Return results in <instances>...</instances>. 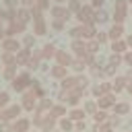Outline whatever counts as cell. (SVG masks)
Segmentation results:
<instances>
[{
    "instance_id": "cell-1",
    "label": "cell",
    "mask_w": 132,
    "mask_h": 132,
    "mask_svg": "<svg viewBox=\"0 0 132 132\" xmlns=\"http://www.w3.org/2000/svg\"><path fill=\"white\" fill-rule=\"evenodd\" d=\"M95 35H97L95 25H76V27L70 29V37L72 39H85V41H89V39H95Z\"/></svg>"
},
{
    "instance_id": "cell-2",
    "label": "cell",
    "mask_w": 132,
    "mask_h": 132,
    "mask_svg": "<svg viewBox=\"0 0 132 132\" xmlns=\"http://www.w3.org/2000/svg\"><path fill=\"white\" fill-rule=\"evenodd\" d=\"M74 16L78 19V25H95V8L91 4H82V8Z\"/></svg>"
},
{
    "instance_id": "cell-3",
    "label": "cell",
    "mask_w": 132,
    "mask_h": 132,
    "mask_svg": "<svg viewBox=\"0 0 132 132\" xmlns=\"http://www.w3.org/2000/svg\"><path fill=\"white\" fill-rule=\"evenodd\" d=\"M113 23L118 25H124V21L128 19V0H116V6H113Z\"/></svg>"
},
{
    "instance_id": "cell-4",
    "label": "cell",
    "mask_w": 132,
    "mask_h": 132,
    "mask_svg": "<svg viewBox=\"0 0 132 132\" xmlns=\"http://www.w3.org/2000/svg\"><path fill=\"white\" fill-rule=\"evenodd\" d=\"M50 14H52L56 21H64V23H66L70 16H74V14H72V12L64 6V4H54V6L50 8Z\"/></svg>"
},
{
    "instance_id": "cell-5",
    "label": "cell",
    "mask_w": 132,
    "mask_h": 132,
    "mask_svg": "<svg viewBox=\"0 0 132 132\" xmlns=\"http://www.w3.org/2000/svg\"><path fill=\"white\" fill-rule=\"evenodd\" d=\"M31 76H29V72H19L16 76H14V80H12V89L14 91H25L27 87H31Z\"/></svg>"
},
{
    "instance_id": "cell-6",
    "label": "cell",
    "mask_w": 132,
    "mask_h": 132,
    "mask_svg": "<svg viewBox=\"0 0 132 132\" xmlns=\"http://www.w3.org/2000/svg\"><path fill=\"white\" fill-rule=\"evenodd\" d=\"M70 50L74 52V56H76L78 60H85V56L89 54V52H87V41H85V39H72Z\"/></svg>"
},
{
    "instance_id": "cell-7",
    "label": "cell",
    "mask_w": 132,
    "mask_h": 132,
    "mask_svg": "<svg viewBox=\"0 0 132 132\" xmlns=\"http://www.w3.org/2000/svg\"><path fill=\"white\" fill-rule=\"evenodd\" d=\"M124 35H126V29H124V25H118V23H113V25L107 29V37H109V41L124 39Z\"/></svg>"
},
{
    "instance_id": "cell-8",
    "label": "cell",
    "mask_w": 132,
    "mask_h": 132,
    "mask_svg": "<svg viewBox=\"0 0 132 132\" xmlns=\"http://www.w3.org/2000/svg\"><path fill=\"white\" fill-rule=\"evenodd\" d=\"M2 50L8 52V54H16V52H21L23 47H21L19 39H14V37H6V39L2 41Z\"/></svg>"
},
{
    "instance_id": "cell-9",
    "label": "cell",
    "mask_w": 132,
    "mask_h": 132,
    "mask_svg": "<svg viewBox=\"0 0 132 132\" xmlns=\"http://www.w3.org/2000/svg\"><path fill=\"white\" fill-rule=\"evenodd\" d=\"M25 27H27V25H23V23H21V21H16V19H12V21H8V27H6V31H4V33H6L8 37H14V33H23V31H25Z\"/></svg>"
},
{
    "instance_id": "cell-10",
    "label": "cell",
    "mask_w": 132,
    "mask_h": 132,
    "mask_svg": "<svg viewBox=\"0 0 132 132\" xmlns=\"http://www.w3.org/2000/svg\"><path fill=\"white\" fill-rule=\"evenodd\" d=\"M113 105H116V95L113 93H107V95H103V97H99L97 99V107L99 109H113Z\"/></svg>"
},
{
    "instance_id": "cell-11",
    "label": "cell",
    "mask_w": 132,
    "mask_h": 132,
    "mask_svg": "<svg viewBox=\"0 0 132 132\" xmlns=\"http://www.w3.org/2000/svg\"><path fill=\"white\" fill-rule=\"evenodd\" d=\"M72 60H74L72 54H68V52H64V50H58V54H56V62H58L60 66H66V68H68V66L72 64Z\"/></svg>"
},
{
    "instance_id": "cell-12",
    "label": "cell",
    "mask_w": 132,
    "mask_h": 132,
    "mask_svg": "<svg viewBox=\"0 0 132 132\" xmlns=\"http://www.w3.org/2000/svg\"><path fill=\"white\" fill-rule=\"evenodd\" d=\"M126 52H128V43H126V39H118V41H111V54L124 56Z\"/></svg>"
},
{
    "instance_id": "cell-13",
    "label": "cell",
    "mask_w": 132,
    "mask_h": 132,
    "mask_svg": "<svg viewBox=\"0 0 132 132\" xmlns=\"http://www.w3.org/2000/svg\"><path fill=\"white\" fill-rule=\"evenodd\" d=\"M107 93H111V85L109 82H97L95 87H93V95L99 99V97H103V95H107Z\"/></svg>"
},
{
    "instance_id": "cell-14",
    "label": "cell",
    "mask_w": 132,
    "mask_h": 132,
    "mask_svg": "<svg viewBox=\"0 0 132 132\" xmlns=\"http://www.w3.org/2000/svg\"><path fill=\"white\" fill-rule=\"evenodd\" d=\"M21 105H10V107H6L4 111H2V120H14V118H19V113H21Z\"/></svg>"
},
{
    "instance_id": "cell-15",
    "label": "cell",
    "mask_w": 132,
    "mask_h": 132,
    "mask_svg": "<svg viewBox=\"0 0 132 132\" xmlns=\"http://www.w3.org/2000/svg\"><path fill=\"white\" fill-rule=\"evenodd\" d=\"M31 16H33L31 8H23V6H19V8H16V21H21L23 25H27V23L31 21Z\"/></svg>"
},
{
    "instance_id": "cell-16",
    "label": "cell",
    "mask_w": 132,
    "mask_h": 132,
    "mask_svg": "<svg viewBox=\"0 0 132 132\" xmlns=\"http://www.w3.org/2000/svg\"><path fill=\"white\" fill-rule=\"evenodd\" d=\"M126 85H128V78H126V76H116L113 82H111V93L126 91Z\"/></svg>"
},
{
    "instance_id": "cell-17",
    "label": "cell",
    "mask_w": 132,
    "mask_h": 132,
    "mask_svg": "<svg viewBox=\"0 0 132 132\" xmlns=\"http://www.w3.org/2000/svg\"><path fill=\"white\" fill-rule=\"evenodd\" d=\"M35 101H37V97H35L33 93H25V95H23V103H21V107L31 111V109L35 107Z\"/></svg>"
},
{
    "instance_id": "cell-18",
    "label": "cell",
    "mask_w": 132,
    "mask_h": 132,
    "mask_svg": "<svg viewBox=\"0 0 132 132\" xmlns=\"http://www.w3.org/2000/svg\"><path fill=\"white\" fill-rule=\"evenodd\" d=\"M50 74H52L54 78H60V80H64V78H66V74H68V70H66V66H60V64H56V66H52Z\"/></svg>"
},
{
    "instance_id": "cell-19",
    "label": "cell",
    "mask_w": 132,
    "mask_h": 132,
    "mask_svg": "<svg viewBox=\"0 0 132 132\" xmlns=\"http://www.w3.org/2000/svg\"><path fill=\"white\" fill-rule=\"evenodd\" d=\"M130 111H132V107H130L126 101H120V103L113 105V113H116V116H128Z\"/></svg>"
},
{
    "instance_id": "cell-20",
    "label": "cell",
    "mask_w": 132,
    "mask_h": 132,
    "mask_svg": "<svg viewBox=\"0 0 132 132\" xmlns=\"http://www.w3.org/2000/svg\"><path fill=\"white\" fill-rule=\"evenodd\" d=\"M56 54H58V47H56L54 43H45V45H43V52H41L43 58L50 60V58H56Z\"/></svg>"
},
{
    "instance_id": "cell-21",
    "label": "cell",
    "mask_w": 132,
    "mask_h": 132,
    "mask_svg": "<svg viewBox=\"0 0 132 132\" xmlns=\"http://www.w3.org/2000/svg\"><path fill=\"white\" fill-rule=\"evenodd\" d=\"M85 116H87V113H85V109H78V107H72V109H70V113H68V118H70L72 122H82V120H85Z\"/></svg>"
},
{
    "instance_id": "cell-22",
    "label": "cell",
    "mask_w": 132,
    "mask_h": 132,
    "mask_svg": "<svg viewBox=\"0 0 132 132\" xmlns=\"http://www.w3.org/2000/svg\"><path fill=\"white\" fill-rule=\"evenodd\" d=\"M12 130H14V132H27V130H29V120H25V118L16 120L14 126H12Z\"/></svg>"
},
{
    "instance_id": "cell-23",
    "label": "cell",
    "mask_w": 132,
    "mask_h": 132,
    "mask_svg": "<svg viewBox=\"0 0 132 132\" xmlns=\"http://www.w3.org/2000/svg\"><path fill=\"white\" fill-rule=\"evenodd\" d=\"M109 21V12L107 10H103V8H99V10H95V23H107Z\"/></svg>"
},
{
    "instance_id": "cell-24",
    "label": "cell",
    "mask_w": 132,
    "mask_h": 132,
    "mask_svg": "<svg viewBox=\"0 0 132 132\" xmlns=\"http://www.w3.org/2000/svg\"><path fill=\"white\" fill-rule=\"evenodd\" d=\"M93 120H95V124H103V122H107V111H105V109H97V111L93 113Z\"/></svg>"
},
{
    "instance_id": "cell-25",
    "label": "cell",
    "mask_w": 132,
    "mask_h": 132,
    "mask_svg": "<svg viewBox=\"0 0 132 132\" xmlns=\"http://www.w3.org/2000/svg\"><path fill=\"white\" fill-rule=\"evenodd\" d=\"M60 128H62L64 132H72V130H74V122H72L70 118H62V120H60Z\"/></svg>"
},
{
    "instance_id": "cell-26",
    "label": "cell",
    "mask_w": 132,
    "mask_h": 132,
    "mask_svg": "<svg viewBox=\"0 0 132 132\" xmlns=\"http://www.w3.org/2000/svg\"><path fill=\"white\" fill-rule=\"evenodd\" d=\"M72 14H76L80 8H82V0H68V6H66Z\"/></svg>"
},
{
    "instance_id": "cell-27",
    "label": "cell",
    "mask_w": 132,
    "mask_h": 132,
    "mask_svg": "<svg viewBox=\"0 0 132 132\" xmlns=\"http://www.w3.org/2000/svg\"><path fill=\"white\" fill-rule=\"evenodd\" d=\"M99 45H101V43H99L97 39H89V41H87V52L95 56V54L99 52Z\"/></svg>"
},
{
    "instance_id": "cell-28",
    "label": "cell",
    "mask_w": 132,
    "mask_h": 132,
    "mask_svg": "<svg viewBox=\"0 0 132 132\" xmlns=\"http://www.w3.org/2000/svg\"><path fill=\"white\" fill-rule=\"evenodd\" d=\"M54 124H56V118H54V116L50 113V116H45V120H43L41 128H43V130L47 132V130H52V128H54Z\"/></svg>"
},
{
    "instance_id": "cell-29",
    "label": "cell",
    "mask_w": 132,
    "mask_h": 132,
    "mask_svg": "<svg viewBox=\"0 0 132 132\" xmlns=\"http://www.w3.org/2000/svg\"><path fill=\"white\" fill-rule=\"evenodd\" d=\"M50 113H52L54 118H60V116H66V107H64V105H54V107L50 109Z\"/></svg>"
},
{
    "instance_id": "cell-30",
    "label": "cell",
    "mask_w": 132,
    "mask_h": 132,
    "mask_svg": "<svg viewBox=\"0 0 132 132\" xmlns=\"http://www.w3.org/2000/svg\"><path fill=\"white\" fill-rule=\"evenodd\" d=\"M107 64H109L111 68H118V66L122 64V56H118V54H111V56H109V60H107Z\"/></svg>"
},
{
    "instance_id": "cell-31",
    "label": "cell",
    "mask_w": 132,
    "mask_h": 132,
    "mask_svg": "<svg viewBox=\"0 0 132 132\" xmlns=\"http://www.w3.org/2000/svg\"><path fill=\"white\" fill-rule=\"evenodd\" d=\"M82 109H85V113H95L99 107H97V101H87Z\"/></svg>"
},
{
    "instance_id": "cell-32",
    "label": "cell",
    "mask_w": 132,
    "mask_h": 132,
    "mask_svg": "<svg viewBox=\"0 0 132 132\" xmlns=\"http://www.w3.org/2000/svg\"><path fill=\"white\" fill-rule=\"evenodd\" d=\"M35 8H37L39 12H43V10H50L52 6H50V0H37V2H35Z\"/></svg>"
},
{
    "instance_id": "cell-33",
    "label": "cell",
    "mask_w": 132,
    "mask_h": 132,
    "mask_svg": "<svg viewBox=\"0 0 132 132\" xmlns=\"http://www.w3.org/2000/svg\"><path fill=\"white\" fill-rule=\"evenodd\" d=\"M70 66H72L76 72H80V70H85V66H87V64H85V60H72V64H70Z\"/></svg>"
},
{
    "instance_id": "cell-34",
    "label": "cell",
    "mask_w": 132,
    "mask_h": 132,
    "mask_svg": "<svg viewBox=\"0 0 132 132\" xmlns=\"http://www.w3.org/2000/svg\"><path fill=\"white\" fill-rule=\"evenodd\" d=\"M122 62H124L126 66H130V68H132V50H128V52L122 56Z\"/></svg>"
},
{
    "instance_id": "cell-35",
    "label": "cell",
    "mask_w": 132,
    "mask_h": 132,
    "mask_svg": "<svg viewBox=\"0 0 132 132\" xmlns=\"http://www.w3.org/2000/svg\"><path fill=\"white\" fill-rule=\"evenodd\" d=\"M95 39L99 41V43H105L109 37H107V31H97V35H95Z\"/></svg>"
},
{
    "instance_id": "cell-36",
    "label": "cell",
    "mask_w": 132,
    "mask_h": 132,
    "mask_svg": "<svg viewBox=\"0 0 132 132\" xmlns=\"http://www.w3.org/2000/svg\"><path fill=\"white\" fill-rule=\"evenodd\" d=\"M16 4H19V0H6V2H4V6H6L10 12H16Z\"/></svg>"
},
{
    "instance_id": "cell-37",
    "label": "cell",
    "mask_w": 132,
    "mask_h": 132,
    "mask_svg": "<svg viewBox=\"0 0 132 132\" xmlns=\"http://www.w3.org/2000/svg\"><path fill=\"white\" fill-rule=\"evenodd\" d=\"M52 29H54V31H62V29H64V21H56V19H54V21H52Z\"/></svg>"
},
{
    "instance_id": "cell-38",
    "label": "cell",
    "mask_w": 132,
    "mask_h": 132,
    "mask_svg": "<svg viewBox=\"0 0 132 132\" xmlns=\"http://www.w3.org/2000/svg\"><path fill=\"white\" fill-rule=\"evenodd\" d=\"M54 105H52V101H47V99H43L41 103H39V111H43V109H52Z\"/></svg>"
},
{
    "instance_id": "cell-39",
    "label": "cell",
    "mask_w": 132,
    "mask_h": 132,
    "mask_svg": "<svg viewBox=\"0 0 132 132\" xmlns=\"http://www.w3.org/2000/svg\"><path fill=\"white\" fill-rule=\"evenodd\" d=\"M8 105V93H0V107Z\"/></svg>"
},
{
    "instance_id": "cell-40",
    "label": "cell",
    "mask_w": 132,
    "mask_h": 132,
    "mask_svg": "<svg viewBox=\"0 0 132 132\" xmlns=\"http://www.w3.org/2000/svg\"><path fill=\"white\" fill-rule=\"evenodd\" d=\"M35 2H37V0H21V6H23V8H33Z\"/></svg>"
},
{
    "instance_id": "cell-41",
    "label": "cell",
    "mask_w": 132,
    "mask_h": 132,
    "mask_svg": "<svg viewBox=\"0 0 132 132\" xmlns=\"http://www.w3.org/2000/svg\"><path fill=\"white\" fill-rule=\"evenodd\" d=\"M103 2H105V0H91V6H93L95 10H99V8H103Z\"/></svg>"
},
{
    "instance_id": "cell-42",
    "label": "cell",
    "mask_w": 132,
    "mask_h": 132,
    "mask_svg": "<svg viewBox=\"0 0 132 132\" xmlns=\"http://www.w3.org/2000/svg\"><path fill=\"white\" fill-rule=\"evenodd\" d=\"M33 41H35V39H33L31 35H25V41H23V43H25V47H29V45H33Z\"/></svg>"
},
{
    "instance_id": "cell-43",
    "label": "cell",
    "mask_w": 132,
    "mask_h": 132,
    "mask_svg": "<svg viewBox=\"0 0 132 132\" xmlns=\"http://www.w3.org/2000/svg\"><path fill=\"white\" fill-rule=\"evenodd\" d=\"M74 130H85V120L82 122H74Z\"/></svg>"
},
{
    "instance_id": "cell-44",
    "label": "cell",
    "mask_w": 132,
    "mask_h": 132,
    "mask_svg": "<svg viewBox=\"0 0 132 132\" xmlns=\"http://www.w3.org/2000/svg\"><path fill=\"white\" fill-rule=\"evenodd\" d=\"M124 39H126V43H128V50H132V33H128Z\"/></svg>"
},
{
    "instance_id": "cell-45",
    "label": "cell",
    "mask_w": 132,
    "mask_h": 132,
    "mask_svg": "<svg viewBox=\"0 0 132 132\" xmlns=\"http://www.w3.org/2000/svg\"><path fill=\"white\" fill-rule=\"evenodd\" d=\"M126 91H128V93L132 95V82H130V80H128V85H126Z\"/></svg>"
},
{
    "instance_id": "cell-46",
    "label": "cell",
    "mask_w": 132,
    "mask_h": 132,
    "mask_svg": "<svg viewBox=\"0 0 132 132\" xmlns=\"http://www.w3.org/2000/svg\"><path fill=\"white\" fill-rule=\"evenodd\" d=\"M54 2H56V4H64L66 0H54Z\"/></svg>"
},
{
    "instance_id": "cell-47",
    "label": "cell",
    "mask_w": 132,
    "mask_h": 132,
    "mask_svg": "<svg viewBox=\"0 0 132 132\" xmlns=\"http://www.w3.org/2000/svg\"><path fill=\"white\" fill-rule=\"evenodd\" d=\"M128 4H132V0H128Z\"/></svg>"
},
{
    "instance_id": "cell-48",
    "label": "cell",
    "mask_w": 132,
    "mask_h": 132,
    "mask_svg": "<svg viewBox=\"0 0 132 132\" xmlns=\"http://www.w3.org/2000/svg\"><path fill=\"white\" fill-rule=\"evenodd\" d=\"M130 113H132V111H130Z\"/></svg>"
}]
</instances>
